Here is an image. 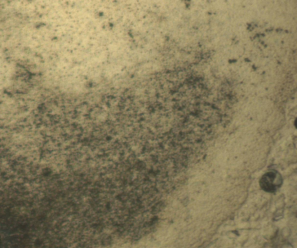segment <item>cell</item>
<instances>
[{"label": "cell", "mask_w": 297, "mask_h": 248, "mask_svg": "<svg viewBox=\"0 0 297 248\" xmlns=\"http://www.w3.org/2000/svg\"><path fill=\"white\" fill-rule=\"evenodd\" d=\"M283 180L282 176L276 171H270L261 178L260 184L264 191L274 193L281 187Z\"/></svg>", "instance_id": "1"}, {"label": "cell", "mask_w": 297, "mask_h": 248, "mask_svg": "<svg viewBox=\"0 0 297 248\" xmlns=\"http://www.w3.org/2000/svg\"><path fill=\"white\" fill-rule=\"evenodd\" d=\"M112 242V238L109 236L105 237L102 243L105 246H107L110 244V243Z\"/></svg>", "instance_id": "2"}]
</instances>
